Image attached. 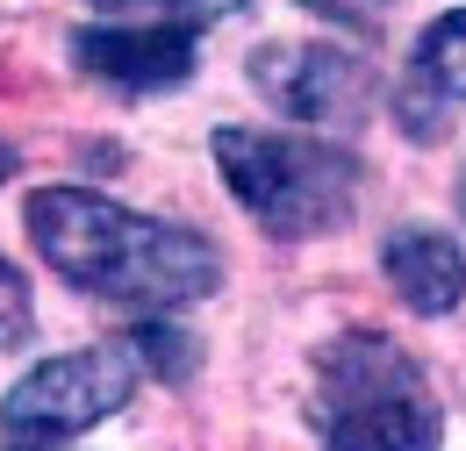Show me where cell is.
<instances>
[{"instance_id": "obj_1", "label": "cell", "mask_w": 466, "mask_h": 451, "mask_svg": "<svg viewBox=\"0 0 466 451\" xmlns=\"http://www.w3.org/2000/svg\"><path fill=\"white\" fill-rule=\"evenodd\" d=\"M22 223H29L36 258L58 280H72L79 294H101V301H122V308H144V316L208 301L223 286V251L208 236L137 215L86 186H36Z\"/></svg>"}, {"instance_id": "obj_2", "label": "cell", "mask_w": 466, "mask_h": 451, "mask_svg": "<svg viewBox=\"0 0 466 451\" xmlns=\"http://www.w3.org/2000/svg\"><path fill=\"white\" fill-rule=\"evenodd\" d=\"M309 423L323 451H438L445 416L423 366L380 330H345L316 351Z\"/></svg>"}, {"instance_id": "obj_3", "label": "cell", "mask_w": 466, "mask_h": 451, "mask_svg": "<svg viewBox=\"0 0 466 451\" xmlns=\"http://www.w3.org/2000/svg\"><path fill=\"white\" fill-rule=\"evenodd\" d=\"M216 172L237 194V208L266 236H323L359 215L366 194V165L345 144L323 136H294V129H216Z\"/></svg>"}, {"instance_id": "obj_4", "label": "cell", "mask_w": 466, "mask_h": 451, "mask_svg": "<svg viewBox=\"0 0 466 451\" xmlns=\"http://www.w3.org/2000/svg\"><path fill=\"white\" fill-rule=\"evenodd\" d=\"M144 380H151V366H144L137 337H108V344H86V351H65V358H44L15 395L0 401V430H15L29 445L86 437L94 423L129 408Z\"/></svg>"}, {"instance_id": "obj_5", "label": "cell", "mask_w": 466, "mask_h": 451, "mask_svg": "<svg viewBox=\"0 0 466 451\" xmlns=\"http://www.w3.org/2000/svg\"><path fill=\"white\" fill-rule=\"evenodd\" d=\"M251 86L294 122H359L380 101V72L345 44H266L251 57Z\"/></svg>"}, {"instance_id": "obj_6", "label": "cell", "mask_w": 466, "mask_h": 451, "mask_svg": "<svg viewBox=\"0 0 466 451\" xmlns=\"http://www.w3.org/2000/svg\"><path fill=\"white\" fill-rule=\"evenodd\" d=\"M79 72L108 79L122 94H151V86H179L194 72V29L187 22H116V29H79L72 36Z\"/></svg>"}, {"instance_id": "obj_7", "label": "cell", "mask_w": 466, "mask_h": 451, "mask_svg": "<svg viewBox=\"0 0 466 451\" xmlns=\"http://www.w3.org/2000/svg\"><path fill=\"white\" fill-rule=\"evenodd\" d=\"M380 273L409 316H452L466 301V251L431 223H402L380 244Z\"/></svg>"}, {"instance_id": "obj_8", "label": "cell", "mask_w": 466, "mask_h": 451, "mask_svg": "<svg viewBox=\"0 0 466 451\" xmlns=\"http://www.w3.org/2000/svg\"><path fill=\"white\" fill-rule=\"evenodd\" d=\"M460 101H466V7H452L416 36L409 86H402V129L409 136H445V115Z\"/></svg>"}, {"instance_id": "obj_9", "label": "cell", "mask_w": 466, "mask_h": 451, "mask_svg": "<svg viewBox=\"0 0 466 451\" xmlns=\"http://www.w3.org/2000/svg\"><path fill=\"white\" fill-rule=\"evenodd\" d=\"M129 337L144 351L151 380H187V366H194V337H187V330H173V323H137Z\"/></svg>"}, {"instance_id": "obj_10", "label": "cell", "mask_w": 466, "mask_h": 451, "mask_svg": "<svg viewBox=\"0 0 466 451\" xmlns=\"http://www.w3.org/2000/svg\"><path fill=\"white\" fill-rule=\"evenodd\" d=\"M94 7H108L122 22H216V15H230L237 0H94Z\"/></svg>"}, {"instance_id": "obj_11", "label": "cell", "mask_w": 466, "mask_h": 451, "mask_svg": "<svg viewBox=\"0 0 466 451\" xmlns=\"http://www.w3.org/2000/svg\"><path fill=\"white\" fill-rule=\"evenodd\" d=\"M36 330V301H29V280L0 258V351H15V344Z\"/></svg>"}, {"instance_id": "obj_12", "label": "cell", "mask_w": 466, "mask_h": 451, "mask_svg": "<svg viewBox=\"0 0 466 451\" xmlns=\"http://www.w3.org/2000/svg\"><path fill=\"white\" fill-rule=\"evenodd\" d=\"M15 179V144H0V186Z\"/></svg>"}, {"instance_id": "obj_13", "label": "cell", "mask_w": 466, "mask_h": 451, "mask_svg": "<svg viewBox=\"0 0 466 451\" xmlns=\"http://www.w3.org/2000/svg\"><path fill=\"white\" fill-rule=\"evenodd\" d=\"M460 223H466V172H460Z\"/></svg>"}]
</instances>
